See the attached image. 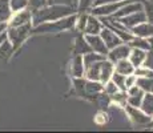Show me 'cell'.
<instances>
[{
	"mask_svg": "<svg viewBox=\"0 0 153 133\" xmlns=\"http://www.w3.org/2000/svg\"><path fill=\"white\" fill-rule=\"evenodd\" d=\"M72 13H76V8L69 4H60V3H52L47 4L39 10L32 11V25L36 27L42 23L52 22L61 17L69 16Z\"/></svg>",
	"mask_w": 153,
	"mask_h": 133,
	"instance_id": "6da1fadb",
	"label": "cell"
},
{
	"mask_svg": "<svg viewBox=\"0 0 153 133\" xmlns=\"http://www.w3.org/2000/svg\"><path fill=\"white\" fill-rule=\"evenodd\" d=\"M77 15L72 13L69 16L61 17L52 22H45L32 28V35H42V33H59V32L71 31L75 28Z\"/></svg>",
	"mask_w": 153,
	"mask_h": 133,
	"instance_id": "7a4b0ae2",
	"label": "cell"
},
{
	"mask_svg": "<svg viewBox=\"0 0 153 133\" xmlns=\"http://www.w3.org/2000/svg\"><path fill=\"white\" fill-rule=\"evenodd\" d=\"M32 28H33L32 23L19 25V27H7V29H5L7 39L12 44L15 51H17L22 47V44L32 35Z\"/></svg>",
	"mask_w": 153,
	"mask_h": 133,
	"instance_id": "3957f363",
	"label": "cell"
},
{
	"mask_svg": "<svg viewBox=\"0 0 153 133\" xmlns=\"http://www.w3.org/2000/svg\"><path fill=\"white\" fill-rule=\"evenodd\" d=\"M131 0H123V1H116V3H107V4H101V5H95L91 10V13L99 17H104V16H111L113 15L116 11H119L120 8L124 4H126Z\"/></svg>",
	"mask_w": 153,
	"mask_h": 133,
	"instance_id": "277c9868",
	"label": "cell"
},
{
	"mask_svg": "<svg viewBox=\"0 0 153 133\" xmlns=\"http://www.w3.org/2000/svg\"><path fill=\"white\" fill-rule=\"evenodd\" d=\"M129 53H131V47H129L128 43H121L119 45H116L114 48H112L108 51V60H111L112 63H117L120 60H124V59H128Z\"/></svg>",
	"mask_w": 153,
	"mask_h": 133,
	"instance_id": "5b68a950",
	"label": "cell"
},
{
	"mask_svg": "<svg viewBox=\"0 0 153 133\" xmlns=\"http://www.w3.org/2000/svg\"><path fill=\"white\" fill-rule=\"evenodd\" d=\"M28 23H32V11L29 8H25L12 13L11 19L8 20V27H19Z\"/></svg>",
	"mask_w": 153,
	"mask_h": 133,
	"instance_id": "8992f818",
	"label": "cell"
},
{
	"mask_svg": "<svg viewBox=\"0 0 153 133\" xmlns=\"http://www.w3.org/2000/svg\"><path fill=\"white\" fill-rule=\"evenodd\" d=\"M84 36H85V40L88 41V44H89L91 49H92L93 52L100 53V55L107 57L109 49H108V47L105 45L104 40L101 39L100 35H84Z\"/></svg>",
	"mask_w": 153,
	"mask_h": 133,
	"instance_id": "52a82bcc",
	"label": "cell"
},
{
	"mask_svg": "<svg viewBox=\"0 0 153 133\" xmlns=\"http://www.w3.org/2000/svg\"><path fill=\"white\" fill-rule=\"evenodd\" d=\"M121 24H124L128 29H131L132 27L140 24V23H144L146 22V15H145V11L141 10V11H137V12H133V13H129L126 16H123L120 19H117Z\"/></svg>",
	"mask_w": 153,
	"mask_h": 133,
	"instance_id": "ba28073f",
	"label": "cell"
},
{
	"mask_svg": "<svg viewBox=\"0 0 153 133\" xmlns=\"http://www.w3.org/2000/svg\"><path fill=\"white\" fill-rule=\"evenodd\" d=\"M141 10H144L143 1L131 0V1H128L126 4H124L119 11H116V12H114L113 15H111V16L114 17V19H120V17H123V16H126V15L137 12V11H141Z\"/></svg>",
	"mask_w": 153,
	"mask_h": 133,
	"instance_id": "9c48e42d",
	"label": "cell"
},
{
	"mask_svg": "<svg viewBox=\"0 0 153 133\" xmlns=\"http://www.w3.org/2000/svg\"><path fill=\"white\" fill-rule=\"evenodd\" d=\"M102 27L104 24L101 23L99 16H95V15L89 13L87 17V24H85V28H84V35H100L101 32Z\"/></svg>",
	"mask_w": 153,
	"mask_h": 133,
	"instance_id": "30bf717a",
	"label": "cell"
},
{
	"mask_svg": "<svg viewBox=\"0 0 153 133\" xmlns=\"http://www.w3.org/2000/svg\"><path fill=\"white\" fill-rule=\"evenodd\" d=\"M126 113L129 114V117H131L134 123L139 124V125H146V124H149L151 120H152L151 116H148L146 113H144L140 108H136V106L128 105L126 106Z\"/></svg>",
	"mask_w": 153,
	"mask_h": 133,
	"instance_id": "8fae6325",
	"label": "cell"
},
{
	"mask_svg": "<svg viewBox=\"0 0 153 133\" xmlns=\"http://www.w3.org/2000/svg\"><path fill=\"white\" fill-rule=\"evenodd\" d=\"M100 36H101V39L104 40V43H105V45L108 47V49L114 48L116 45H119V44L123 43L121 39H120V37L117 36L113 31H112L109 27H107V25L102 27L101 32H100Z\"/></svg>",
	"mask_w": 153,
	"mask_h": 133,
	"instance_id": "7c38bea8",
	"label": "cell"
},
{
	"mask_svg": "<svg viewBox=\"0 0 153 133\" xmlns=\"http://www.w3.org/2000/svg\"><path fill=\"white\" fill-rule=\"evenodd\" d=\"M91 51H92V49H91L88 41L85 40L84 33L77 32L76 39H75V43H73V55H81L83 56V55H85V53H88Z\"/></svg>",
	"mask_w": 153,
	"mask_h": 133,
	"instance_id": "4fadbf2b",
	"label": "cell"
},
{
	"mask_svg": "<svg viewBox=\"0 0 153 133\" xmlns=\"http://www.w3.org/2000/svg\"><path fill=\"white\" fill-rule=\"evenodd\" d=\"M131 32L134 35V36H139V37H148L153 36V24L149 22H144L140 23V24L134 25L131 28Z\"/></svg>",
	"mask_w": 153,
	"mask_h": 133,
	"instance_id": "5bb4252c",
	"label": "cell"
},
{
	"mask_svg": "<svg viewBox=\"0 0 153 133\" xmlns=\"http://www.w3.org/2000/svg\"><path fill=\"white\" fill-rule=\"evenodd\" d=\"M104 92V84L96 80L85 81V97H96L99 93Z\"/></svg>",
	"mask_w": 153,
	"mask_h": 133,
	"instance_id": "9a60e30c",
	"label": "cell"
},
{
	"mask_svg": "<svg viewBox=\"0 0 153 133\" xmlns=\"http://www.w3.org/2000/svg\"><path fill=\"white\" fill-rule=\"evenodd\" d=\"M113 72H114V64L108 59H104L101 61V68H100V81L102 84L109 81Z\"/></svg>",
	"mask_w": 153,
	"mask_h": 133,
	"instance_id": "2e32d148",
	"label": "cell"
},
{
	"mask_svg": "<svg viewBox=\"0 0 153 133\" xmlns=\"http://www.w3.org/2000/svg\"><path fill=\"white\" fill-rule=\"evenodd\" d=\"M13 52H15V49H13L12 44L10 43L8 39H5L1 44H0V67L8 63V60L12 57Z\"/></svg>",
	"mask_w": 153,
	"mask_h": 133,
	"instance_id": "e0dca14e",
	"label": "cell"
},
{
	"mask_svg": "<svg viewBox=\"0 0 153 133\" xmlns=\"http://www.w3.org/2000/svg\"><path fill=\"white\" fill-rule=\"evenodd\" d=\"M146 52L148 51H144V49H140V48H131V53L128 56V60L133 64L134 68L141 67L146 57Z\"/></svg>",
	"mask_w": 153,
	"mask_h": 133,
	"instance_id": "ac0fdd59",
	"label": "cell"
},
{
	"mask_svg": "<svg viewBox=\"0 0 153 133\" xmlns=\"http://www.w3.org/2000/svg\"><path fill=\"white\" fill-rule=\"evenodd\" d=\"M85 75V67L83 63V56L75 55L72 60V76L73 77H83Z\"/></svg>",
	"mask_w": 153,
	"mask_h": 133,
	"instance_id": "d6986e66",
	"label": "cell"
},
{
	"mask_svg": "<svg viewBox=\"0 0 153 133\" xmlns=\"http://www.w3.org/2000/svg\"><path fill=\"white\" fill-rule=\"evenodd\" d=\"M114 71L121 73V75L128 76V75L134 73V67L128 59H124V60H120L117 63H114Z\"/></svg>",
	"mask_w": 153,
	"mask_h": 133,
	"instance_id": "ffe728a7",
	"label": "cell"
},
{
	"mask_svg": "<svg viewBox=\"0 0 153 133\" xmlns=\"http://www.w3.org/2000/svg\"><path fill=\"white\" fill-rule=\"evenodd\" d=\"M140 109L146 113L148 116H153V93L152 92H145L143 97V101H141Z\"/></svg>",
	"mask_w": 153,
	"mask_h": 133,
	"instance_id": "44dd1931",
	"label": "cell"
},
{
	"mask_svg": "<svg viewBox=\"0 0 153 133\" xmlns=\"http://www.w3.org/2000/svg\"><path fill=\"white\" fill-rule=\"evenodd\" d=\"M12 11L10 7V0H0V23H7L12 16Z\"/></svg>",
	"mask_w": 153,
	"mask_h": 133,
	"instance_id": "7402d4cb",
	"label": "cell"
},
{
	"mask_svg": "<svg viewBox=\"0 0 153 133\" xmlns=\"http://www.w3.org/2000/svg\"><path fill=\"white\" fill-rule=\"evenodd\" d=\"M101 61H97V63L92 64L91 67L85 68V77H87V80H96V81H100V68H101Z\"/></svg>",
	"mask_w": 153,
	"mask_h": 133,
	"instance_id": "603a6c76",
	"label": "cell"
},
{
	"mask_svg": "<svg viewBox=\"0 0 153 133\" xmlns=\"http://www.w3.org/2000/svg\"><path fill=\"white\" fill-rule=\"evenodd\" d=\"M104 59H105V56H102V55H100V53H96V52L91 51V52H88V53H85V55H83V63H84V67L88 68V67L92 65V64L97 63V61L104 60Z\"/></svg>",
	"mask_w": 153,
	"mask_h": 133,
	"instance_id": "cb8c5ba5",
	"label": "cell"
},
{
	"mask_svg": "<svg viewBox=\"0 0 153 133\" xmlns=\"http://www.w3.org/2000/svg\"><path fill=\"white\" fill-rule=\"evenodd\" d=\"M128 44L131 48H140V49H144V51H149V49H151L149 41H148V39H145V37L134 36Z\"/></svg>",
	"mask_w": 153,
	"mask_h": 133,
	"instance_id": "d4e9b609",
	"label": "cell"
},
{
	"mask_svg": "<svg viewBox=\"0 0 153 133\" xmlns=\"http://www.w3.org/2000/svg\"><path fill=\"white\" fill-rule=\"evenodd\" d=\"M136 84L139 85L144 92H151L153 88V79L145 77V76H136Z\"/></svg>",
	"mask_w": 153,
	"mask_h": 133,
	"instance_id": "484cf974",
	"label": "cell"
},
{
	"mask_svg": "<svg viewBox=\"0 0 153 133\" xmlns=\"http://www.w3.org/2000/svg\"><path fill=\"white\" fill-rule=\"evenodd\" d=\"M144 91H140V92L134 93V94H128L126 97V104L131 105V106H136V108H140L141 101H143V97H144Z\"/></svg>",
	"mask_w": 153,
	"mask_h": 133,
	"instance_id": "4316f807",
	"label": "cell"
},
{
	"mask_svg": "<svg viewBox=\"0 0 153 133\" xmlns=\"http://www.w3.org/2000/svg\"><path fill=\"white\" fill-rule=\"evenodd\" d=\"M85 81L83 77H73V87L80 97H85Z\"/></svg>",
	"mask_w": 153,
	"mask_h": 133,
	"instance_id": "83f0119b",
	"label": "cell"
},
{
	"mask_svg": "<svg viewBox=\"0 0 153 133\" xmlns=\"http://www.w3.org/2000/svg\"><path fill=\"white\" fill-rule=\"evenodd\" d=\"M125 79H126V76H125V75H121V73L116 72V71L113 72V75H112V77H111V80L117 85V88H119L120 91H126V87H125Z\"/></svg>",
	"mask_w": 153,
	"mask_h": 133,
	"instance_id": "f1b7e54d",
	"label": "cell"
},
{
	"mask_svg": "<svg viewBox=\"0 0 153 133\" xmlns=\"http://www.w3.org/2000/svg\"><path fill=\"white\" fill-rule=\"evenodd\" d=\"M10 7L12 12H17L28 8V0H10Z\"/></svg>",
	"mask_w": 153,
	"mask_h": 133,
	"instance_id": "f546056e",
	"label": "cell"
},
{
	"mask_svg": "<svg viewBox=\"0 0 153 133\" xmlns=\"http://www.w3.org/2000/svg\"><path fill=\"white\" fill-rule=\"evenodd\" d=\"M111 101H114L117 103V104H125L126 103V97H128V94H126V91H117V92H114L113 94H111Z\"/></svg>",
	"mask_w": 153,
	"mask_h": 133,
	"instance_id": "4dcf8cb0",
	"label": "cell"
},
{
	"mask_svg": "<svg viewBox=\"0 0 153 133\" xmlns=\"http://www.w3.org/2000/svg\"><path fill=\"white\" fill-rule=\"evenodd\" d=\"M87 17H88V13L87 12H83V13H79L77 15V19H76V31L77 32H84V28H85V24H87Z\"/></svg>",
	"mask_w": 153,
	"mask_h": 133,
	"instance_id": "1f68e13d",
	"label": "cell"
},
{
	"mask_svg": "<svg viewBox=\"0 0 153 133\" xmlns=\"http://www.w3.org/2000/svg\"><path fill=\"white\" fill-rule=\"evenodd\" d=\"M143 4L146 15V22L153 24V0H143Z\"/></svg>",
	"mask_w": 153,
	"mask_h": 133,
	"instance_id": "d6a6232c",
	"label": "cell"
},
{
	"mask_svg": "<svg viewBox=\"0 0 153 133\" xmlns=\"http://www.w3.org/2000/svg\"><path fill=\"white\" fill-rule=\"evenodd\" d=\"M47 4H48V0H28V8L31 11L39 10Z\"/></svg>",
	"mask_w": 153,
	"mask_h": 133,
	"instance_id": "836d02e7",
	"label": "cell"
},
{
	"mask_svg": "<svg viewBox=\"0 0 153 133\" xmlns=\"http://www.w3.org/2000/svg\"><path fill=\"white\" fill-rule=\"evenodd\" d=\"M117 91H119V88H117V85L114 84L113 81H112V80H109V81H107L104 84V92L107 93V94H113L114 92H117Z\"/></svg>",
	"mask_w": 153,
	"mask_h": 133,
	"instance_id": "e575fe53",
	"label": "cell"
},
{
	"mask_svg": "<svg viewBox=\"0 0 153 133\" xmlns=\"http://www.w3.org/2000/svg\"><path fill=\"white\" fill-rule=\"evenodd\" d=\"M143 67H146V68H149V69L153 71V51L146 52V57H145V60H144Z\"/></svg>",
	"mask_w": 153,
	"mask_h": 133,
	"instance_id": "d590c367",
	"label": "cell"
},
{
	"mask_svg": "<svg viewBox=\"0 0 153 133\" xmlns=\"http://www.w3.org/2000/svg\"><path fill=\"white\" fill-rule=\"evenodd\" d=\"M116 1H123V0H93V4H92V7H95V5L107 4V3H116Z\"/></svg>",
	"mask_w": 153,
	"mask_h": 133,
	"instance_id": "8d00e7d4",
	"label": "cell"
},
{
	"mask_svg": "<svg viewBox=\"0 0 153 133\" xmlns=\"http://www.w3.org/2000/svg\"><path fill=\"white\" fill-rule=\"evenodd\" d=\"M7 27H8L7 23H0V36H1V35L5 32V29H7Z\"/></svg>",
	"mask_w": 153,
	"mask_h": 133,
	"instance_id": "74e56055",
	"label": "cell"
},
{
	"mask_svg": "<svg viewBox=\"0 0 153 133\" xmlns=\"http://www.w3.org/2000/svg\"><path fill=\"white\" fill-rule=\"evenodd\" d=\"M148 41H149V45H151V49H149V51H153V36L148 37Z\"/></svg>",
	"mask_w": 153,
	"mask_h": 133,
	"instance_id": "f35d334b",
	"label": "cell"
},
{
	"mask_svg": "<svg viewBox=\"0 0 153 133\" xmlns=\"http://www.w3.org/2000/svg\"><path fill=\"white\" fill-rule=\"evenodd\" d=\"M5 39H7V33H5V32H4V33H3L1 35V36H0V44H1L3 43V41H4Z\"/></svg>",
	"mask_w": 153,
	"mask_h": 133,
	"instance_id": "ab89813d",
	"label": "cell"
},
{
	"mask_svg": "<svg viewBox=\"0 0 153 133\" xmlns=\"http://www.w3.org/2000/svg\"><path fill=\"white\" fill-rule=\"evenodd\" d=\"M77 1H79V0H72V5H73V7H77Z\"/></svg>",
	"mask_w": 153,
	"mask_h": 133,
	"instance_id": "60d3db41",
	"label": "cell"
},
{
	"mask_svg": "<svg viewBox=\"0 0 153 133\" xmlns=\"http://www.w3.org/2000/svg\"><path fill=\"white\" fill-rule=\"evenodd\" d=\"M52 1H53V0H48V4H52Z\"/></svg>",
	"mask_w": 153,
	"mask_h": 133,
	"instance_id": "b9f144b4",
	"label": "cell"
},
{
	"mask_svg": "<svg viewBox=\"0 0 153 133\" xmlns=\"http://www.w3.org/2000/svg\"><path fill=\"white\" fill-rule=\"evenodd\" d=\"M151 125H153V120H151Z\"/></svg>",
	"mask_w": 153,
	"mask_h": 133,
	"instance_id": "7bdbcfd3",
	"label": "cell"
},
{
	"mask_svg": "<svg viewBox=\"0 0 153 133\" xmlns=\"http://www.w3.org/2000/svg\"><path fill=\"white\" fill-rule=\"evenodd\" d=\"M151 92H152V93H153V88H152V91H151Z\"/></svg>",
	"mask_w": 153,
	"mask_h": 133,
	"instance_id": "ee69618b",
	"label": "cell"
}]
</instances>
